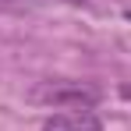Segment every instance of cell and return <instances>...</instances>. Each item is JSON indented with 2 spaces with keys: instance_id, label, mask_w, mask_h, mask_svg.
I'll return each mask as SVG.
<instances>
[{
  "instance_id": "6da1fadb",
  "label": "cell",
  "mask_w": 131,
  "mask_h": 131,
  "mask_svg": "<svg viewBox=\"0 0 131 131\" xmlns=\"http://www.w3.org/2000/svg\"><path fill=\"white\" fill-rule=\"evenodd\" d=\"M32 103L43 106H60V110H92L103 99V89L92 82H39L28 92Z\"/></svg>"
},
{
  "instance_id": "7a4b0ae2",
  "label": "cell",
  "mask_w": 131,
  "mask_h": 131,
  "mask_svg": "<svg viewBox=\"0 0 131 131\" xmlns=\"http://www.w3.org/2000/svg\"><path fill=\"white\" fill-rule=\"evenodd\" d=\"M43 131H103V121L92 110H60L43 121Z\"/></svg>"
},
{
  "instance_id": "3957f363",
  "label": "cell",
  "mask_w": 131,
  "mask_h": 131,
  "mask_svg": "<svg viewBox=\"0 0 131 131\" xmlns=\"http://www.w3.org/2000/svg\"><path fill=\"white\" fill-rule=\"evenodd\" d=\"M128 18H131V11H128Z\"/></svg>"
}]
</instances>
